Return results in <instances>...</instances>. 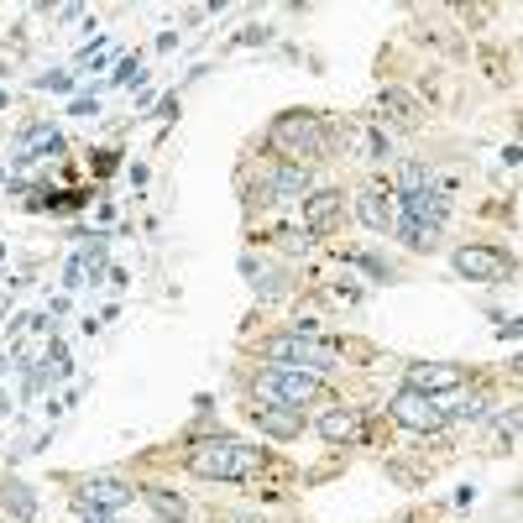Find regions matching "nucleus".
<instances>
[{
    "instance_id": "18",
    "label": "nucleus",
    "mask_w": 523,
    "mask_h": 523,
    "mask_svg": "<svg viewBox=\"0 0 523 523\" xmlns=\"http://www.w3.org/2000/svg\"><path fill=\"white\" fill-rule=\"evenodd\" d=\"M241 272H246V278H252V288L262 293V299H272V293H283V278H278V272H272L267 262H257L252 252L241 257Z\"/></svg>"
},
{
    "instance_id": "30",
    "label": "nucleus",
    "mask_w": 523,
    "mask_h": 523,
    "mask_svg": "<svg viewBox=\"0 0 523 523\" xmlns=\"http://www.w3.org/2000/svg\"><path fill=\"white\" fill-rule=\"evenodd\" d=\"M0 105H6V89H0Z\"/></svg>"
},
{
    "instance_id": "12",
    "label": "nucleus",
    "mask_w": 523,
    "mask_h": 523,
    "mask_svg": "<svg viewBox=\"0 0 523 523\" xmlns=\"http://www.w3.org/2000/svg\"><path fill=\"white\" fill-rule=\"evenodd\" d=\"M252 424L262 429L267 440H299L304 435V414H299V408H283V403H257Z\"/></svg>"
},
{
    "instance_id": "32",
    "label": "nucleus",
    "mask_w": 523,
    "mask_h": 523,
    "mask_svg": "<svg viewBox=\"0 0 523 523\" xmlns=\"http://www.w3.org/2000/svg\"><path fill=\"white\" fill-rule=\"evenodd\" d=\"M0 372H6V361H0Z\"/></svg>"
},
{
    "instance_id": "17",
    "label": "nucleus",
    "mask_w": 523,
    "mask_h": 523,
    "mask_svg": "<svg viewBox=\"0 0 523 523\" xmlns=\"http://www.w3.org/2000/svg\"><path fill=\"white\" fill-rule=\"evenodd\" d=\"M0 503H6V513H11L16 523H32V518H37V497H32L27 482H6V487H0Z\"/></svg>"
},
{
    "instance_id": "21",
    "label": "nucleus",
    "mask_w": 523,
    "mask_h": 523,
    "mask_svg": "<svg viewBox=\"0 0 523 523\" xmlns=\"http://www.w3.org/2000/svg\"><path fill=\"white\" fill-rule=\"evenodd\" d=\"M424 189H429V168L424 163H403L398 168V199H414Z\"/></svg>"
},
{
    "instance_id": "1",
    "label": "nucleus",
    "mask_w": 523,
    "mask_h": 523,
    "mask_svg": "<svg viewBox=\"0 0 523 523\" xmlns=\"http://www.w3.org/2000/svg\"><path fill=\"white\" fill-rule=\"evenodd\" d=\"M267 147L283 152L288 163H304L309 168L314 157H325L330 131H325V121L314 116V110H283V116L267 126Z\"/></svg>"
},
{
    "instance_id": "4",
    "label": "nucleus",
    "mask_w": 523,
    "mask_h": 523,
    "mask_svg": "<svg viewBox=\"0 0 523 523\" xmlns=\"http://www.w3.org/2000/svg\"><path fill=\"white\" fill-rule=\"evenodd\" d=\"M257 393H262V403H283V408H299L304 414V403L320 398V377L293 372V367H267L257 377Z\"/></svg>"
},
{
    "instance_id": "20",
    "label": "nucleus",
    "mask_w": 523,
    "mask_h": 523,
    "mask_svg": "<svg viewBox=\"0 0 523 523\" xmlns=\"http://www.w3.org/2000/svg\"><path fill=\"white\" fill-rule=\"evenodd\" d=\"M382 110H393L398 126H414V121H419V100L403 95V89H388V95H382Z\"/></svg>"
},
{
    "instance_id": "14",
    "label": "nucleus",
    "mask_w": 523,
    "mask_h": 523,
    "mask_svg": "<svg viewBox=\"0 0 523 523\" xmlns=\"http://www.w3.org/2000/svg\"><path fill=\"white\" fill-rule=\"evenodd\" d=\"M53 152H63V136H58V126H48V121H37V126H27V131L16 136V163L53 157Z\"/></svg>"
},
{
    "instance_id": "28",
    "label": "nucleus",
    "mask_w": 523,
    "mask_h": 523,
    "mask_svg": "<svg viewBox=\"0 0 523 523\" xmlns=\"http://www.w3.org/2000/svg\"><path fill=\"white\" fill-rule=\"evenodd\" d=\"M0 414H11V398L6 393H0Z\"/></svg>"
},
{
    "instance_id": "22",
    "label": "nucleus",
    "mask_w": 523,
    "mask_h": 523,
    "mask_svg": "<svg viewBox=\"0 0 523 523\" xmlns=\"http://www.w3.org/2000/svg\"><path fill=\"white\" fill-rule=\"evenodd\" d=\"M487 408H492L487 398H471V403H456V408H445V414H450V419H461V424H482V419H487Z\"/></svg>"
},
{
    "instance_id": "9",
    "label": "nucleus",
    "mask_w": 523,
    "mask_h": 523,
    "mask_svg": "<svg viewBox=\"0 0 523 523\" xmlns=\"http://www.w3.org/2000/svg\"><path fill=\"white\" fill-rule=\"evenodd\" d=\"M131 497H136V487L121 482V476H84L79 492H74V503H89V508H100V513H116V508L131 503Z\"/></svg>"
},
{
    "instance_id": "26",
    "label": "nucleus",
    "mask_w": 523,
    "mask_h": 523,
    "mask_svg": "<svg viewBox=\"0 0 523 523\" xmlns=\"http://www.w3.org/2000/svg\"><path fill=\"white\" fill-rule=\"evenodd\" d=\"M74 513H79L84 523H116V518H110V513H100V508H89V503H74Z\"/></svg>"
},
{
    "instance_id": "10",
    "label": "nucleus",
    "mask_w": 523,
    "mask_h": 523,
    "mask_svg": "<svg viewBox=\"0 0 523 523\" xmlns=\"http://www.w3.org/2000/svg\"><path fill=\"white\" fill-rule=\"evenodd\" d=\"M340 215H346V194L340 189H309V199H304V231L309 236H330L340 225Z\"/></svg>"
},
{
    "instance_id": "24",
    "label": "nucleus",
    "mask_w": 523,
    "mask_h": 523,
    "mask_svg": "<svg viewBox=\"0 0 523 523\" xmlns=\"http://www.w3.org/2000/svg\"><path fill=\"white\" fill-rule=\"evenodd\" d=\"M131 79H142V63H136V58H126V63L116 68V79H110V84H131Z\"/></svg>"
},
{
    "instance_id": "31",
    "label": "nucleus",
    "mask_w": 523,
    "mask_h": 523,
    "mask_svg": "<svg viewBox=\"0 0 523 523\" xmlns=\"http://www.w3.org/2000/svg\"><path fill=\"white\" fill-rule=\"evenodd\" d=\"M0 257H6V246H0Z\"/></svg>"
},
{
    "instance_id": "13",
    "label": "nucleus",
    "mask_w": 523,
    "mask_h": 523,
    "mask_svg": "<svg viewBox=\"0 0 523 523\" xmlns=\"http://www.w3.org/2000/svg\"><path fill=\"white\" fill-rule=\"evenodd\" d=\"M320 440H330V445H356L361 440V408H325L320 414Z\"/></svg>"
},
{
    "instance_id": "5",
    "label": "nucleus",
    "mask_w": 523,
    "mask_h": 523,
    "mask_svg": "<svg viewBox=\"0 0 523 523\" xmlns=\"http://www.w3.org/2000/svg\"><path fill=\"white\" fill-rule=\"evenodd\" d=\"M388 414H393V424L414 429V435H440V429L450 424L445 403H440V398H424V393H414V388H398V393L388 398Z\"/></svg>"
},
{
    "instance_id": "23",
    "label": "nucleus",
    "mask_w": 523,
    "mask_h": 523,
    "mask_svg": "<svg viewBox=\"0 0 523 523\" xmlns=\"http://www.w3.org/2000/svg\"><path fill=\"white\" fill-rule=\"evenodd\" d=\"M267 37H272V27H257V21H252V27L236 32V48H257V42H267Z\"/></svg>"
},
{
    "instance_id": "15",
    "label": "nucleus",
    "mask_w": 523,
    "mask_h": 523,
    "mask_svg": "<svg viewBox=\"0 0 523 523\" xmlns=\"http://www.w3.org/2000/svg\"><path fill=\"white\" fill-rule=\"evenodd\" d=\"M403 204V215L408 220H424V225H445V215H450V199L445 194H435V189H424V194H414V199H398Z\"/></svg>"
},
{
    "instance_id": "29",
    "label": "nucleus",
    "mask_w": 523,
    "mask_h": 523,
    "mask_svg": "<svg viewBox=\"0 0 523 523\" xmlns=\"http://www.w3.org/2000/svg\"><path fill=\"white\" fill-rule=\"evenodd\" d=\"M513 377H523V356H518V361H513Z\"/></svg>"
},
{
    "instance_id": "2",
    "label": "nucleus",
    "mask_w": 523,
    "mask_h": 523,
    "mask_svg": "<svg viewBox=\"0 0 523 523\" xmlns=\"http://www.w3.org/2000/svg\"><path fill=\"white\" fill-rule=\"evenodd\" d=\"M262 351H267L272 367H293V372H309V377L330 372L335 361H340V346H335V340H320L314 330H283V335H272Z\"/></svg>"
},
{
    "instance_id": "3",
    "label": "nucleus",
    "mask_w": 523,
    "mask_h": 523,
    "mask_svg": "<svg viewBox=\"0 0 523 523\" xmlns=\"http://www.w3.org/2000/svg\"><path fill=\"white\" fill-rule=\"evenodd\" d=\"M184 466H189L194 476H204V482H241V476H252L257 450H246V445L231 440V435H215V440L189 445Z\"/></svg>"
},
{
    "instance_id": "27",
    "label": "nucleus",
    "mask_w": 523,
    "mask_h": 523,
    "mask_svg": "<svg viewBox=\"0 0 523 523\" xmlns=\"http://www.w3.org/2000/svg\"><path fill=\"white\" fill-rule=\"evenodd\" d=\"M523 335V314H513L508 325H497V340H518Z\"/></svg>"
},
{
    "instance_id": "7",
    "label": "nucleus",
    "mask_w": 523,
    "mask_h": 523,
    "mask_svg": "<svg viewBox=\"0 0 523 523\" xmlns=\"http://www.w3.org/2000/svg\"><path fill=\"white\" fill-rule=\"evenodd\" d=\"M403 388H414V393H424V398L461 393V388H466V367H456V361H414Z\"/></svg>"
},
{
    "instance_id": "25",
    "label": "nucleus",
    "mask_w": 523,
    "mask_h": 523,
    "mask_svg": "<svg viewBox=\"0 0 523 523\" xmlns=\"http://www.w3.org/2000/svg\"><path fill=\"white\" fill-rule=\"evenodd\" d=\"M37 89H58V95H63V89H74V79H68V74H42Z\"/></svg>"
},
{
    "instance_id": "16",
    "label": "nucleus",
    "mask_w": 523,
    "mask_h": 523,
    "mask_svg": "<svg viewBox=\"0 0 523 523\" xmlns=\"http://www.w3.org/2000/svg\"><path fill=\"white\" fill-rule=\"evenodd\" d=\"M142 497H147V508L163 518V523H184V518H189V503H184V497H178L173 487H163V482L142 487Z\"/></svg>"
},
{
    "instance_id": "11",
    "label": "nucleus",
    "mask_w": 523,
    "mask_h": 523,
    "mask_svg": "<svg viewBox=\"0 0 523 523\" xmlns=\"http://www.w3.org/2000/svg\"><path fill=\"white\" fill-rule=\"evenodd\" d=\"M356 215H361V225H367V231L393 236V231H398V220H403V204H398V194L372 189V194H361V199H356Z\"/></svg>"
},
{
    "instance_id": "19",
    "label": "nucleus",
    "mask_w": 523,
    "mask_h": 523,
    "mask_svg": "<svg viewBox=\"0 0 523 523\" xmlns=\"http://www.w3.org/2000/svg\"><path fill=\"white\" fill-rule=\"evenodd\" d=\"M393 236H403L408 246H414V252H435V246H440V231H435V225H424V220H398V231Z\"/></svg>"
},
{
    "instance_id": "6",
    "label": "nucleus",
    "mask_w": 523,
    "mask_h": 523,
    "mask_svg": "<svg viewBox=\"0 0 523 523\" xmlns=\"http://www.w3.org/2000/svg\"><path fill=\"white\" fill-rule=\"evenodd\" d=\"M450 267H456V278H466V283H503V278H513V257L503 252V246H482V241L461 246V252L450 257Z\"/></svg>"
},
{
    "instance_id": "8",
    "label": "nucleus",
    "mask_w": 523,
    "mask_h": 523,
    "mask_svg": "<svg viewBox=\"0 0 523 523\" xmlns=\"http://www.w3.org/2000/svg\"><path fill=\"white\" fill-rule=\"evenodd\" d=\"M257 199H262V204L309 199V168H304V163H278V168H267L262 184H257Z\"/></svg>"
}]
</instances>
